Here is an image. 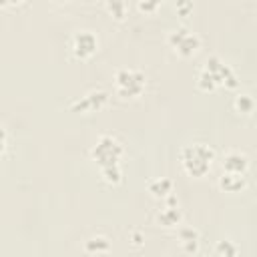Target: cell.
Wrapping results in <instances>:
<instances>
[{"instance_id":"20","label":"cell","mask_w":257,"mask_h":257,"mask_svg":"<svg viewBox=\"0 0 257 257\" xmlns=\"http://www.w3.org/2000/svg\"><path fill=\"white\" fill-rule=\"evenodd\" d=\"M22 0H0V6H16L20 4Z\"/></svg>"},{"instance_id":"16","label":"cell","mask_w":257,"mask_h":257,"mask_svg":"<svg viewBox=\"0 0 257 257\" xmlns=\"http://www.w3.org/2000/svg\"><path fill=\"white\" fill-rule=\"evenodd\" d=\"M217 255H225V257H231V255H237V247L231 243V241H221L215 249Z\"/></svg>"},{"instance_id":"7","label":"cell","mask_w":257,"mask_h":257,"mask_svg":"<svg viewBox=\"0 0 257 257\" xmlns=\"http://www.w3.org/2000/svg\"><path fill=\"white\" fill-rule=\"evenodd\" d=\"M108 100V94L104 90H92L88 94H84L80 100L72 102V110H80V112H94L98 108H102Z\"/></svg>"},{"instance_id":"21","label":"cell","mask_w":257,"mask_h":257,"mask_svg":"<svg viewBox=\"0 0 257 257\" xmlns=\"http://www.w3.org/2000/svg\"><path fill=\"white\" fill-rule=\"evenodd\" d=\"M56 2H62V0H56Z\"/></svg>"},{"instance_id":"19","label":"cell","mask_w":257,"mask_h":257,"mask_svg":"<svg viewBox=\"0 0 257 257\" xmlns=\"http://www.w3.org/2000/svg\"><path fill=\"white\" fill-rule=\"evenodd\" d=\"M6 147H8V133L4 126H0V155L6 151Z\"/></svg>"},{"instance_id":"2","label":"cell","mask_w":257,"mask_h":257,"mask_svg":"<svg viewBox=\"0 0 257 257\" xmlns=\"http://www.w3.org/2000/svg\"><path fill=\"white\" fill-rule=\"evenodd\" d=\"M215 161V151L205 143H191L181 149V165L191 177H205Z\"/></svg>"},{"instance_id":"15","label":"cell","mask_w":257,"mask_h":257,"mask_svg":"<svg viewBox=\"0 0 257 257\" xmlns=\"http://www.w3.org/2000/svg\"><path fill=\"white\" fill-rule=\"evenodd\" d=\"M106 8L116 20H122L126 14V2L124 0H106Z\"/></svg>"},{"instance_id":"8","label":"cell","mask_w":257,"mask_h":257,"mask_svg":"<svg viewBox=\"0 0 257 257\" xmlns=\"http://www.w3.org/2000/svg\"><path fill=\"white\" fill-rule=\"evenodd\" d=\"M165 209L157 215V221L163 225V227H175V225H179V221H181V211H179V207H177V199L173 197V195H167L165 197Z\"/></svg>"},{"instance_id":"17","label":"cell","mask_w":257,"mask_h":257,"mask_svg":"<svg viewBox=\"0 0 257 257\" xmlns=\"http://www.w3.org/2000/svg\"><path fill=\"white\" fill-rule=\"evenodd\" d=\"M161 2H163V0H137V6H139L141 12L151 14V12H155V10L161 6Z\"/></svg>"},{"instance_id":"6","label":"cell","mask_w":257,"mask_h":257,"mask_svg":"<svg viewBox=\"0 0 257 257\" xmlns=\"http://www.w3.org/2000/svg\"><path fill=\"white\" fill-rule=\"evenodd\" d=\"M98 48V38L92 30H78L74 32L72 40H70V50L76 58L80 60H86L90 58Z\"/></svg>"},{"instance_id":"12","label":"cell","mask_w":257,"mask_h":257,"mask_svg":"<svg viewBox=\"0 0 257 257\" xmlns=\"http://www.w3.org/2000/svg\"><path fill=\"white\" fill-rule=\"evenodd\" d=\"M149 191H151L155 197L165 199L167 195H171V193H173V181H171V179H165V177L155 179V181H151V183H149Z\"/></svg>"},{"instance_id":"11","label":"cell","mask_w":257,"mask_h":257,"mask_svg":"<svg viewBox=\"0 0 257 257\" xmlns=\"http://www.w3.org/2000/svg\"><path fill=\"white\" fill-rule=\"evenodd\" d=\"M179 239H181V243H183V249H185V251H189V253L197 251L199 235H197V231H195V229H191V227H183V229H179Z\"/></svg>"},{"instance_id":"10","label":"cell","mask_w":257,"mask_h":257,"mask_svg":"<svg viewBox=\"0 0 257 257\" xmlns=\"http://www.w3.org/2000/svg\"><path fill=\"white\" fill-rule=\"evenodd\" d=\"M223 171H229V173H247L249 171V159L245 153H239V151H231L225 155L223 159Z\"/></svg>"},{"instance_id":"13","label":"cell","mask_w":257,"mask_h":257,"mask_svg":"<svg viewBox=\"0 0 257 257\" xmlns=\"http://www.w3.org/2000/svg\"><path fill=\"white\" fill-rule=\"evenodd\" d=\"M84 249H86L88 253H106V251L110 249V243H108V239H104V237H92V239L86 241Z\"/></svg>"},{"instance_id":"3","label":"cell","mask_w":257,"mask_h":257,"mask_svg":"<svg viewBox=\"0 0 257 257\" xmlns=\"http://www.w3.org/2000/svg\"><path fill=\"white\" fill-rule=\"evenodd\" d=\"M147 78L141 70L135 68H120L114 76V90L122 98H137L143 94Z\"/></svg>"},{"instance_id":"1","label":"cell","mask_w":257,"mask_h":257,"mask_svg":"<svg viewBox=\"0 0 257 257\" xmlns=\"http://www.w3.org/2000/svg\"><path fill=\"white\" fill-rule=\"evenodd\" d=\"M92 159L100 167V175L108 185H118L122 183V169H120V159L124 155V149L120 141L112 135H100L96 145L92 147Z\"/></svg>"},{"instance_id":"18","label":"cell","mask_w":257,"mask_h":257,"mask_svg":"<svg viewBox=\"0 0 257 257\" xmlns=\"http://www.w3.org/2000/svg\"><path fill=\"white\" fill-rule=\"evenodd\" d=\"M175 8H177V12H179L181 16H187V14L193 10V2H191V0H177Z\"/></svg>"},{"instance_id":"9","label":"cell","mask_w":257,"mask_h":257,"mask_svg":"<svg viewBox=\"0 0 257 257\" xmlns=\"http://www.w3.org/2000/svg\"><path fill=\"white\" fill-rule=\"evenodd\" d=\"M219 187L227 193H239L247 187V173H229L223 171L221 179H219Z\"/></svg>"},{"instance_id":"4","label":"cell","mask_w":257,"mask_h":257,"mask_svg":"<svg viewBox=\"0 0 257 257\" xmlns=\"http://www.w3.org/2000/svg\"><path fill=\"white\" fill-rule=\"evenodd\" d=\"M203 70L209 74V78L213 80L215 88L217 86H225V88H237L239 86V80H237V74L233 72V68L229 64H225L219 56H211L207 58Z\"/></svg>"},{"instance_id":"14","label":"cell","mask_w":257,"mask_h":257,"mask_svg":"<svg viewBox=\"0 0 257 257\" xmlns=\"http://www.w3.org/2000/svg\"><path fill=\"white\" fill-rule=\"evenodd\" d=\"M253 106H255V102H253V98L249 94H237L235 96V108L239 112L249 114V112H253Z\"/></svg>"},{"instance_id":"5","label":"cell","mask_w":257,"mask_h":257,"mask_svg":"<svg viewBox=\"0 0 257 257\" xmlns=\"http://www.w3.org/2000/svg\"><path fill=\"white\" fill-rule=\"evenodd\" d=\"M167 40H169V46H171L177 54H181V56H193V54L199 50V46H201L199 36H197L195 32H191L189 28H185V26L175 28V30L169 34Z\"/></svg>"}]
</instances>
